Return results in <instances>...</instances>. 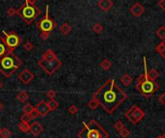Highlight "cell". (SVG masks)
<instances>
[{
    "instance_id": "6da1fadb",
    "label": "cell",
    "mask_w": 165,
    "mask_h": 138,
    "mask_svg": "<svg viewBox=\"0 0 165 138\" xmlns=\"http://www.w3.org/2000/svg\"><path fill=\"white\" fill-rule=\"evenodd\" d=\"M92 98L109 114H113L128 98L127 94L118 86L113 78H110L93 93Z\"/></svg>"
},
{
    "instance_id": "7a4b0ae2",
    "label": "cell",
    "mask_w": 165,
    "mask_h": 138,
    "mask_svg": "<svg viewBox=\"0 0 165 138\" xmlns=\"http://www.w3.org/2000/svg\"><path fill=\"white\" fill-rule=\"evenodd\" d=\"M144 73L138 77L136 80L135 88L140 92V94L144 97L145 99H150L155 92L159 89V84L157 81H153L149 79L148 75H147V71H148V64H147V59L144 56Z\"/></svg>"
},
{
    "instance_id": "3957f363",
    "label": "cell",
    "mask_w": 165,
    "mask_h": 138,
    "mask_svg": "<svg viewBox=\"0 0 165 138\" xmlns=\"http://www.w3.org/2000/svg\"><path fill=\"white\" fill-rule=\"evenodd\" d=\"M78 138H109V133L100 124L92 119L84 123V127L78 132Z\"/></svg>"
},
{
    "instance_id": "277c9868",
    "label": "cell",
    "mask_w": 165,
    "mask_h": 138,
    "mask_svg": "<svg viewBox=\"0 0 165 138\" xmlns=\"http://www.w3.org/2000/svg\"><path fill=\"white\" fill-rule=\"evenodd\" d=\"M21 66V60L11 50L2 57H0V72L6 78L11 77V75Z\"/></svg>"
},
{
    "instance_id": "5b68a950",
    "label": "cell",
    "mask_w": 165,
    "mask_h": 138,
    "mask_svg": "<svg viewBox=\"0 0 165 138\" xmlns=\"http://www.w3.org/2000/svg\"><path fill=\"white\" fill-rule=\"evenodd\" d=\"M17 15L24 20L27 25H30L36 18L41 15V10L35 5L24 2V4L17 10Z\"/></svg>"
},
{
    "instance_id": "8992f818",
    "label": "cell",
    "mask_w": 165,
    "mask_h": 138,
    "mask_svg": "<svg viewBox=\"0 0 165 138\" xmlns=\"http://www.w3.org/2000/svg\"><path fill=\"white\" fill-rule=\"evenodd\" d=\"M49 5L46 6V13L45 16L40 18V20L36 22V26L41 32H48V33H52V31L57 27V23L53 21V18L49 15Z\"/></svg>"
},
{
    "instance_id": "52a82bcc",
    "label": "cell",
    "mask_w": 165,
    "mask_h": 138,
    "mask_svg": "<svg viewBox=\"0 0 165 138\" xmlns=\"http://www.w3.org/2000/svg\"><path fill=\"white\" fill-rule=\"evenodd\" d=\"M37 65L49 75H53L61 67L62 62L58 58L53 59V60H45V59L41 58L37 62Z\"/></svg>"
},
{
    "instance_id": "ba28073f",
    "label": "cell",
    "mask_w": 165,
    "mask_h": 138,
    "mask_svg": "<svg viewBox=\"0 0 165 138\" xmlns=\"http://www.w3.org/2000/svg\"><path fill=\"white\" fill-rule=\"evenodd\" d=\"M125 118L133 125H137L140 121H142L145 117V112L137 105L132 106L127 110L125 114Z\"/></svg>"
},
{
    "instance_id": "9c48e42d",
    "label": "cell",
    "mask_w": 165,
    "mask_h": 138,
    "mask_svg": "<svg viewBox=\"0 0 165 138\" xmlns=\"http://www.w3.org/2000/svg\"><path fill=\"white\" fill-rule=\"evenodd\" d=\"M4 34V39H5V43L7 44L8 48L14 51L21 43V39L20 38V36L18 35L15 31H10L8 33L6 31H2Z\"/></svg>"
},
{
    "instance_id": "30bf717a",
    "label": "cell",
    "mask_w": 165,
    "mask_h": 138,
    "mask_svg": "<svg viewBox=\"0 0 165 138\" xmlns=\"http://www.w3.org/2000/svg\"><path fill=\"white\" fill-rule=\"evenodd\" d=\"M18 77H19V79L24 84H29L30 82L34 79V75L28 70V69H24V71L19 73Z\"/></svg>"
},
{
    "instance_id": "8fae6325",
    "label": "cell",
    "mask_w": 165,
    "mask_h": 138,
    "mask_svg": "<svg viewBox=\"0 0 165 138\" xmlns=\"http://www.w3.org/2000/svg\"><path fill=\"white\" fill-rule=\"evenodd\" d=\"M34 108L36 111L39 113L41 117H46L50 112H51V110H50V108L48 106V103H46V100H41L40 103H38Z\"/></svg>"
},
{
    "instance_id": "7c38bea8",
    "label": "cell",
    "mask_w": 165,
    "mask_h": 138,
    "mask_svg": "<svg viewBox=\"0 0 165 138\" xmlns=\"http://www.w3.org/2000/svg\"><path fill=\"white\" fill-rule=\"evenodd\" d=\"M129 12H130L135 17H141V16L145 13V8H144V6L142 5L141 3L136 2L135 4H133V5H132V6L130 7Z\"/></svg>"
},
{
    "instance_id": "4fadbf2b",
    "label": "cell",
    "mask_w": 165,
    "mask_h": 138,
    "mask_svg": "<svg viewBox=\"0 0 165 138\" xmlns=\"http://www.w3.org/2000/svg\"><path fill=\"white\" fill-rule=\"evenodd\" d=\"M43 130H44L43 126L38 122H34V123H32V125H30L29 132L33 136H39L41 133L43 132Z\"/></svg>"
},
{
    "instance_id": "5bb4252c",
    "label": "cell",
    "mask_w": 165,
    "mask_h": 138,
    "mask_svg": "<svg viewBox=\"0 0 165 138\" xmlns=\"http://www.w3.org/2000/svg\"><path fill=\"white\" fill-rule=\"evenodd\" d=\"M97 5L102 12H108L113 8L114 3L112 0H99Z\"/></svg>"
},
{
    "instance_id": "9a60e30c",
    "label": "cell",
    "mask_w": 165,
    "mask_h": 138,
    "mask_svg": "<svg viewBox=\"0 0 165 138\" xmlns=\"http://www.w3.org/2000/svg\"><path fill=\"white\" fill-rule=\"evenodd\" d=\"M8 51H10V49L8 48L7 44L5 43V39H4V37L0 35V57L5 55Z\"/></svg>"
},
{
    "instance_id": "2e32d148",
    "label": "cell",
    "mask_w": 165,
    "mask_h": 138,
    "mask_svg": "<svg viewBox=\"0 0 165 138\" xmlns=\"http://www.w3.org/2000/svg\"><path fill=\"white\" fill-rule=\"evenodd\" d=\"M57 58V54L53 52V49H48L43 53L42 55V59H45V60H53V59Z\"/></svg>"
},
{
    "instance_id": "e0dca14e",
    "label": "cell",
    "mask_w": 165,
    "mask_h": 138,
    "mask_svg": "<svg viewBox=\"0 0 165 138\" xmlns=\"http://www.w3.org/2000/svg\"><path fill=\"white\" fill-rule=\"evenodd\" d=\"M17 100H20L21 103H25L29 100V95L25 91H21L20 93L17 95Z\"/></svg>"
},
{
    "instance_id": "ac0fdd59",
    "label": "cell",
    "mask_w": 165,
    "mask_h": 138,
    "mask_svg": "<svg viewBox=\"0 0 165 138\" xmlns=\"http://www.w3.org/2000/svg\"><path fill=\"white\" fill-rule=\"evenodd\" d=\"M147 75H148L149 79L153 80V81H155L157 79V77L159 76V73L155 69H150V71H147Z\"/></svg>"
},
{
    "instance_id": "d6986e66",
    "label": "cell",
    "mask_w": 165,
    "mask_h": 138,
    "mask_svg": "<svg viewBox=\"0 0 165 138\" xmlns=\"http://www.w3.org/2000/svg\"><path fill=\"white\" fill-rule=\"evenodd\" d=\"M99 67L102 69L103 71H109L112 67V62L109 60V59H103V60L100 62Z\"/></svg>"
},
{
    "instance_id": "ffe728a7",
    "label": "cell",
    "mask_w": 165,
    "mask_h": 138,
    "mask_svg": "<svg viewBox=\"0 0 165 138\" xmlns=\"http://www.w3.org/2000/svg\"><path fill=\"white\" fill-rule=\"evenodd\" d=\"M72 28L71 26L67 23V22H65V23H63L60 27H59V31H60V33L62 35H68L71 32Z\"/></svg>"
},
{
    "instance_id": "44dd1931",
    "label": "cell",
    "mask_w": 165,
    "mask_h": 138,
    "mask_svg": "<svg viewBox=\"0 0 165 138\" xmlns=\"http://www.w3.org/2000/svg\"><path fill=\"white\" fill-rule=\"evenodd\" d=\"M132 80H133V79H132V77L129 75H128V73H125V75H123L122 77L121 78V82L125 86H129L131 84Z\"/></svg>"
},
{
    "instance_id": "7402d4cb",
    "label": "cell",
    "mask_w": 165,
    "mask_h": 138,
    "mask_svg": "<svg viewBox=\"0 0 165 138\" xmlns=\"http://www.w3.org/2000/svg\"><path fill=\"white\" fill-rule=\"evenodd\" d=\"M18 127H19V130L24 132V133H27L29 132V128H30V126L28 125V123H22L21 122L19 124V126H18Z\"/></svg>"
},
{
    "instance_id": "603a6c76",
    "label": "cell",
    "mask_w": 165,
    "mask_h": 138,
    "mask_svg": "<svg viewBox=\"0 0 165 138\" xmlns=\"http://www.w3.org/2000/svg\"><path fill=\"white\" fill-rule=\"evenodd\" d=\"M47 103H48V106H49V108H50L51 111H54V110H56L58 107V105H59L58 103L54 99H51Z\"/></svg>"
},
{
    "instance_id": "cb8c5ba5",
    "label": "cell",
    "mask_w": 165,
    "mask_h": 138,
    "mask_svg": "<svg viewBox=\"0 0 165 138\" xmlns=\"http://www.w3.org/2000/svg\"><path fill=\"white\" fill-rule=\"evenodd\" d=\"M98 106H99V103H98V102L95 99H91L89 102L88 103V107L89 108V109H91V110H95V109H97L98 108Z\"/></svg>"
},
{
    "instance_id": "d4e9b609",
    "label": "cell",
    "mask_w": 165,
    "mask_h": 138,
    "mask_svg": "<svg viewBox=\"0 0 165 138\" xmlns=\"http://www.w3.org/2000/svg\"><path fill=\"white\" fill-rule=\"evenodd\" d=\"M11 135H12L11 130L6 127L2 128V130H0V136H1V138H10Z\"/></svg>"
},
{
    "instance_id": "484cf974",
    "label": "cell",
    "mask_w": 165,
    "mask_h": 138,
    "mask_svg": "<svg viewBox=\"0 0 165 138\" xmlns=\"http://www.w3.org/2000/svg\"><path fill=\"white\" fill-rule=\"evenodd\" d=\"M103 29L104 27L99 23V22H96V23H94V25L92 26V30L94 31L95 34H101L103 32Z\"/></svg>"
},
{
    "instance_id": "4316f807",
    "label": "cell",
    "mask_w": 165,
    "mask_h": 138,
    "mask_svg": "<svg viewBox=\"0 0 165 138\" xmlns=\"http://www.w3.org/2000/svg\"><path fill=\"white\" fill-rule=\"evenodd\" d=\"M157 35L159 39H161L162 41L165 39V26H160L159 28L157 30Z\"/></svg>"
},
{
    "instance_id": "83f0119b",
    "label": "cell",
    "mask_w": 165,
    "mask_h": 138,
    "mask_svg": "<svg viewBox=\"0 0 165 138\" xmlns=\"http://www.w3.org/2000/svg\"><path fill=\"white\" fill-rule=\"evenodd\" d=\"M33 110H34V107L32 106V104H30V103H26L24 106L22 107V111H24V113H25V114H30Z\"/></svg>"
},
{
    "instance_id": "f1b7e54d",
    "label": "cell",
    "mask_w": 165,
    "mask_h": 138,
    "mask_svg": "<svg viewBox=\"0 0 165 138\" xmlns=\"http://www.w3.org/2000/svg\"><path fill=\"white\" fill-rule=\"evenodd\" d=\"M118 133H120V135L122 137V138H127L128 136L130 135V131L127 130V128L125 127L122 128V130H121L120 131H118Z\"/></svg>"
},
{
    "instance_id": "f546056e",
    "label": "cell",
    "mask_w": 165,
    "mask_h": 138,
    "mask_svg": "<svg viewBox=\"0 0 165 138\" xmlns=\"http://www.w3.org/2000/svg\"><path fill=\"white\" fill-rule=\"evenodd\" d=\"M31 120H32V119H31L30 114H25V113H24L21 116V122H22V123H29Z\"/></svg>"
},
{
    "instance_id": "4dcf8cb0",
    "label": "cell",
    "mask_w": 165,
    "mask_h": 138,
    "mask_svg": "<svg viewBox=\"0 0 165 138\" xmlns=\"http://www.w3.org/2000/svg\"><path fill=\"white\" fill-rule=\"evenodd\" d=\"M67 110H68V112H69L70 114H72V115H75V114H77L78 112H79V108H78L75 104L70 105V106L67 108Z\"/></svg>"
},
{
    "instance_id": "1f68e13d",
    "label": "cell",
    "mask_w": 165,
    "mask_h": 138,
    "mask_svg": "<svg viewBox=\"0 0 165 138\" xmlns=\"http://www.w3.org/2000/svg\"><path fill=\"white\" fill-rule=\"evenodd\" d=\"M164 50H165V44H164V43L163 42H161L160 43L157 48H155V51H157L159 55L160 54H162L163 52H164Z\"/></svg>"
},
{
    "instance_id": "d6a6232c",
    "label": "cell",
    "mask_w": 165,
    "mask_h": 138,
    "mask_svg": "<svg viewBox=\"0 0 165 138\" xmlns=\"http://www.w3.org/2000/svg\"><path fill=\"white\" fill-rule=\"evenodd\" d=\"M114 127H115V130H116L120 131L121 130H122V128L125 127V124H123L121 121H117L116 123H115Z\"/></svg>"
},
{
    "instance_id": "836d02e7",
    "label": "cell",
    "mask_w": 165,
    "mask_h": 138,
    "mask_svg": "<svg viewBox=\"0 0 165 138\" xmlns=\"http://www.w3.org/2000/svg\"><path fill=\"white\" fill-rule=\"evenodd\" d=\"M57 93L54 90H53V89L48 90L47 93H46V96H47L48 98H50V99H54L57 97Z\"/></svg>"
},
{
    "instance_id": "e575fe53",
    "label": "cell",
    "mask_w": 165,
    "mask_h": 138,
    "mask_svg": "<svg viewBox=\"0 0 165 138\" xmlns=\"http://www.w3.org/2000/svg\"><path fill=\"white\" fill-rule=\"evenodd\" d=\"M24 48L26 50V51H31L32 49H33V44H32L31 42H26L24 45Z\"/></svg>"
},
{
    "instance_id": "d590c367",
    "label": "cell",
    "mask_w": 165,
    "mask_h": 138,
    "mask_svg": "<svg viewBox=\"0 0 165 138\" xmlns=\"http://www.w3.org/2000/svg\"><path fill=\"white\" fill-rule=\"evenodd\" d=\"M7 15L9 17H14V16H16L17 15V10L14 7H11V8H9L8 10H7Z\"/></svg>"
},
{
    "instance_id": "8d00e7d4",
    "label": "cell",
    "mask_w": 165,
    "mask_h": 138,
    "mask_svg": "<svg viewBox=\"0 0 165 138\" xmlns=\"http://www.w3.org/2000/svg\"><path fill=\"white\" fill-rule=\"evenodd\" d=\"M50 35H51V33H48V32H41V33H40V38L45 41V40L49 39Z\"/></svg>"
},
{
    "instance_id": "74e56055",
    "label": "cell",
    "mask_w": 165,
    "mask_h": 138,
    "mask_svg": "<svg viewBox=\"0 0 165 138\" xmlns=\"http://www.w3.org/2000/svg\"><path fill=\"white\" fill-rule=\"evenodd\" d=\"M30 116H31V119H36V118L40 117V115H39V113H38L37 111H36L35 108H34L33 111H32V112L30 113Z\"/></svg>"
},
{
    "instance_id": "f35d334b",
    "label": "cell",
    "mask_w": 165,
    "mask_h": 138,
    "mask_svg": "<svg viewBox=\"0 0 165 138\" xmlns=\"http://www.w3.org/2000/svg\"><path fill=\"white\" fill-rule=\"evenodd\" d=\"M157 5L162 9L163 11H165V0H159Z\"/></svg>"
},
{
    "instance_id": "ab89813d",
    "label": "cell",
    "mask_w": 165,
    "mask_h": 138,
    "mask_svg": "<svg viewBox=\"0 0 165 138\" xmlns=\"http://www.w3.org/2000/svg\"><path fill=\"white\" fill-rule=\"evenodd\" d=\"M158 100H159V102L161 103L163 105H165V93H163V94H161V95L159 96Z\"/></svg>"
},
{
    "instance_id": "60d3db41",
    "label": "cell",
    "mask_w": 165,
    "mask_h": 138,
    "mask_svg": "<svg viewBox=\"0 0 165 138\" xmlns=\"http://www.w3.org/2000/svg\"><path fill=\"white\" fill-rule=\"evenodd\" d=\"M25 2L31 4V5H35V3L37 2V0H25Z\"/></svg>"
},
{
    "instance_id": "b9f144b4",
    "label": "cell",
    "mask_w": 165,
    "mask_h": 138,
    "mask_svg": "<svg viewBox=\"0 0 165 138\" xmlns=\"http://www.w3.org/2000/svg\"><path fill=\"white\" fill-rule=\"evenodd\" d=\"M162 42H163V43H164V44H165V39L162 41ZM160 56H162V58H163L164 60H165V50H164V52H163L162 54H160Z\"/></svg>"
},
{
    "instance_id": "7bdbcfd3",
    "label": "cell",
    "mask_w": 165,
    "mask_h": 138,
    "mask_svg": "<svg viewBox=\"0 0 165 138\" xmlns=\"http://www.w3.org/2000/svg\"><path fill=\"white\" fill-rule=\"evenodd\" d=\"M3 108H4V105H3V103H2L1 102H0V112L2 111V110H3Z\"/></svg>"
},
{
    "instance_id": "ee69618b",
    "label": "cell",
    "mask_w": 165,
    "mask_h": 138,
    "mask_svg": "<svg viewBox=\"0 0 165 138\" xmlns=\"http://www.w3.org/2000/svg\"><path fill=\"white\" fill-rule=\"evenodd\" d=\"M2 87H3V84H2V82H1V81H0V90H1V89H2Z\"/></svg>"
},
{
    "instance_id": "f6af8a7d",
    "label": "cell",
    "mask_w": 165,
    "mask_h": 138,
    "mask_svg": "<svg viewBox=\"0 0 165 138\" xmlns=\"http://www.w3.org/2000/svg\"><path fill=\"white\" fill-rule=\"evenodd\" d=\"M161 137H162V138H165V132H164V133H163V134L161 135Z\"/></svg>"
},
{
    "instance_id": "bcb514c9",
    "label": "cell",
    "mask_w": 165,
    "mask_h": 138,
    "mask_svg": "<svg viewBox=\"0 0 165 138\" xmlns=\"http://www.w3.org/2000/svg\"><path fill=\"white\" fill-rule=\"evenodd\" d=\"M155 138H162V137H161V135H159V136H157Z\"/></svg>"
},
{
    "instance_id": "7dc6e473",
    "label": "cell",
    "mask_w": 165,
    "mask_h": 138,
    "mask_svg": "<svg viewBox=\"0 0 165 138\" xmlns=\"http://www.w3.org/2000/svg\"></svg>"
}]
</instances>
